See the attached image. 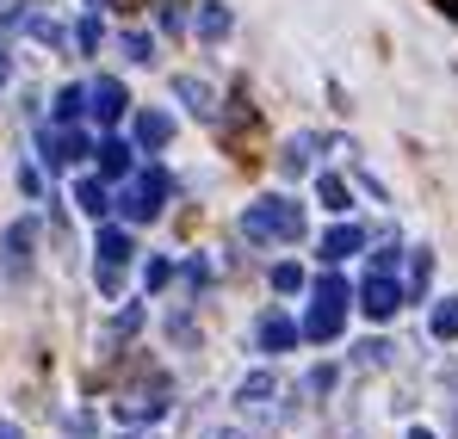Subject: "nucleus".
<instances>
[{
    "label": "nucleus",
    "instance_id": "obj_1",
    "mask_svg": "<svg viewBox=\"0 0 458 439\" xmlns=\"http://www.w3.org/2000/svg\"><path fill=\"white\" fill-rule=\"evenodd\" d=\"M242 235L248 241H304V205H292V198H254L248 211H242Z\"/></svg>",
    "mask_w": 458,
    "mask_h": 439
},
{
    "label": "nucleus",
    "instance_id": "obj_2",
    "mask_svg": "<svg viewBox=\"0 0 458 439\" xmlns=\"http://www.w3.org/2000/svg\"><path fill=\"white\" fill-rule=\"evenodd\" d=\"M118 211H124L131 223H155L161 211H167V173H161V167H149V173L124 192V205H118Z\"/></svg>",
    "mask_w": 458,
    "mask_h": 439
},
{
    "label": "nucleus",
    "instance_id": "obj_3",
    "mask_svg": "<svg viewBox=\"0 0 458 439\" xmlns=\"http://www.w3.org/2000/svg\"><path fill=\"white\" fill-rule=\"evenodd\" d=\"M31 248H38V223H6V235H0V273L6 279H25L31 273Z\"/></svg>",
    "mask_w": 458,
    "mask_h": 439
},
{
    "label": "nucleus",
    "instance_id": "obj_4",
    "mask_svg": "<svg viewBox=\"0 0 458 439\" xmlns=\"http://www.w3.org/2000/svg\"><path fill=\"white\" fill-rule=\"evenodd\" d=\"M360 309H366L372 322H390V316L403 309V285H396L390 273H372V279L360 285Z\"/></svg>",
    "mask_w": 458,
    "mask_h": 439
},
{
    "label": "nucleus",
    "instance_id": "obj_5",
    "mask_svg": "<svg viewBox=\"0 0 458 439\" xmlns=\"http://www.w3.org/2000/svg\"><path fill=\"white\" fill-rule=\"evenodd\" d=\"M38 155H44L50 167H75L81 155H93V148H87L81 131H50V124H44V131H38Z\"/></svg>",
    "mask_w": 458,
    "mask_h": 439
},
{
    "label": "nucleus",
    "instance_id": "obj_6",
    "mask_svg": "<svg viewBox=\"0 0 458 439\" xmlns=\"http://www.w3.org/2000/svg\"><path fill=\"white\" fill-rule=\"evenodd\" d=\"M124 106H131V93H124V80H112V74H99V80L87 87V112H93L99 124H118V118H124Z\"/></svg>",
    "mask_w": 458,
    "mask_h": 439
},
{
    "label": "nucleus",
    "instance_id": "obj_7",
    "mask_svg": "<svg viewBox=\"0 0 458 439\" xmlns=\"http://www.w3.org/2000/svg\"><path fill=\"white\" fill-rule=\"evenodd\" d=\"M341 322H347V303L316 297V303H310V316L298 322V334H304V341H335V334H341Z\"/></svg>",
    "mask_w": 458,
    "mask_h": 439
},
{
    "label": "nucleus",
    "instance_id": "obj_8",
    "mask_svg": "<svg viewBox=\"0 0 458 439\" xmlns=\"http://www.w3.org/2000/svg\"><path fill=\"white\" fill-rule=\"evenodd\" d=\"M229 31H235V13H229L224 0H199V13H192V38H205V44H224Z\"/></svg>",
    "mask_w": 458,
    "mask_h": 439
},
{
    "label": "nucleus",
    "instance_id": "obj_9",
    "mask_svg": "<svg viewBox=\"0 0 458 439\" xmlns=\"http://www.w3.org/2000/svg\"><path fill=\"white\" fill-rule=\"evenodd\" d=\"M93 254H99V266H131L137 241H131V229H118V223H99V241H93Z\"/></svg>",
    "mask_w": 458,
    "mask_h": 439
},
{
    "label": "nucleus",
    "instance_id": "obj_10",
    "mask_svg": "<svg viewBox=\"0 0 458 439\" xmlns=\"http://www.w3.org/2000/svg\"><path fill=\"white\" fill-rule=\"evenodd\" d=\"M254 341H260L267 353H292V347H298V322H292V316H279V309H267V316H260V328H254Z\"/></svg>",
    "mask_w": 458,
    "mask_h": 439
},
{
    "label": "nucleus",
    "instance_id": "obj_11",
    "mask_svg": "<svg viewBox=\"0 0 458 439\" xmlns=\"http://www.w3.org/2000/svg\"><path fill=\"white\" fill-rule=\"evenodd\" d=\"M360 248H366V229H360V223H335V229L322 235V260H328V266H341V260L360 254Z\"/></svg>",
    "mask_w": 458,
    "mask_h": 439
},
{
    "label": "nucleus",
    "instance_id": "obj_12",
    "mask_svg": "<svg viewBox=\"0 0 458 439\" xmlns=\"http://www.w3.org/2000/svg\"><path fill=\"white\" fill-rule=\"evenodd\" d=\"M137 143H143V148H167V143H174V118L155 112V106H149V112H137Z\"/></svg>",
    "mask_w": 458,
    "mask_h": 439
},
{
    "label": "nucleus",
    "instance_id": "obj_13",
    "mask_svg": "<svg viewBox=\"0 0 458 439\" xmlns=\"http://www.w3.org/2000/svg\"><path fill=\"white\" fill-rule=\"evenodd\" d=\"M75 205L93 223H106V217H112V192H106V180H81V186H75Z\"/></svg>",
    "mask_w": 458,
    "mask_h": 439
},
{
    "label": "nucleus",
    "instance_id": "obj_14",
    "mask_svg": "<svg viewBox=\"0 0 458 439\" xmlns=\"http://www.w3.org/2000/svg\"><path fill=\"white\" fill-rule=\"evenodd\" d=\"M131 161H137L131 143H112V137H106V143H99V180H124V173H131Z\"/></svg>",
    "mask_w": 458,
    "mask_h": 439
},
{
    "label": "nucleus",
    "instance_id": "obj_15",
    "mask_svg": "<svg viewBox=\"0 0 458 439\" xmlns=\"http://www.w3.org/2000/svg\"><path fill=\"white\" fill-rule=\"evenodd\" d=\"M174 93H180V99H186V106H192L199 118H217V99H211V87H205V80L180 74V80H174Z\"/></svg>",
    "mask_w": 458,
    "mask_h": 439
},
{
    "label": "nucleus",
    "instance_id": "obj_16",
    "mask_svg": "<svg viewBox=\"0 0 458 439\" xmlns=\"http://www.w3.org/2000/svg\"><path fill=\"white\" fill-rule=\"evenodd\" d=\"M310 148H316V137H292V143L279 148V173H285V180L310 173Z\"/></svg>",
    "mask_w": 458,
    "mask_h": 439
},
{
    "label": "nucleus",
    "instance_id": "obj_17",
    "mask_svg": "<svg viewBox=\"0 0 458 439\" xmlns=\"http://www.w3.org/2000/svg\"><path fill=\"white\" fill-rule=\"evenodd\" d=\"M137 328H143V303H124V309L112 316V328H106V347H124Z\"/></svg>",
    "mask_w": 458,
    "mask_h": 439
},
{
    "label": "nucleus",
    "instance_id": "obj_18",
    "mask_svg": "<svg viewBox=\"0 0 458 439\" xmlns=\"http://www.w3.org/2000/svg\"><path fill=\"white\" fill-rule=\"evenodd\" d=\"M161 409H167V396H161V390H155V396H131V402H118V421H131V427H137V421H155Z\"/></svg>",
    "mask_w": 458,
    "mask_h": 439
},
{
    "label": "nucleus",
    "instance_id": "obj_19",
    "mask_svg": "<svg viewBox=\"0 0 458 439\" xmlns=\"http://www.w3.org/2000/svg\"><path fill=\"white\" fill-rule=\"evenodd\" d=\"M316 198H322V211H347V205H353V192H347L341 173H322V180H316Z\"/></svg>",
    "mask_w": 458,
    "mask_h": 439
},
{
    "label": "nucleus",
    "instance_id": "obj_20",
    "mask_svg": "<svg viewBox=\"0 0 458 439\" xmlns=\"http://www.w3.org/2000/svg\"><path fill=\"white\" fill-rule=\"evenodd\" d=\"M267 396H279V377L273 371H248L242 390H235V402H267Z\"/></svg>",
    "mask_w": 458,
    "mask_h": 439
},
{
    "label": "nucleus",
    "instance_id": "obj_21",
    "mask_svg": "<svg viewBox=\"0 0 458 439\" xmlns=\"http://www.w3.org/2000/svg\"><path fill=\"white\" fill-rule=\"evenodd\" d=\"M155 25H161V31H192L186 0H155Z\"/></svg>",
    "mask_w": 458,
    "mask_h": 439
},
{
    "label": "nucleus",
    "instance_id": "obj_22",
    "mask_svg": "<svg viewBox=\"0 0 458 439\" xmlns=\"http://www.w3.org/2000/svg\"><path fill=\"white\" fill-rule=\"evenodd\" d=\"M428 279H434V254L415 248V254H409V291H403V297H421V291H428Z\"/></svg>",
    "mask_w": 458,
    "mask_h": 439
},
{
    "label": "nucleus",
    "instance_id": "obj_23",
    "mask_svg": "<svg viewBox=\"0 0 458 439\" xmlns=\"http://www.w3.org/2000/svg\"><path fill=\"white\" fill-rule=\"evenodd\" d=\"M81 112H87V87H63L56 93V124H75Z\"/></svg>",
    "mask_w": 458,
    "mask_h": 439
},
{
    "label": "nucleus",
    "instance_id": "obj_24",
    "mask_svg": "<svg viewBox=\"0 0 458 439\" xmlns=\"http://www.w3.org/2000/svg\"><path fill=\"white\" fill-rule=\"evenodd\" d=\"M428 328H434V341H458V297H446V303L434 309V322H428Z\"/></svg>",
    "mask_w": 458,
    "mask_h": 439
},
{
    "label": "nucleus",
    "instance_id": "obj_25",
    "mask_svg": "<svg viewBox=\"0 0 458 439\" xmlns=\"http://www.w3.org/2000/svg\"><path fill=\"white\" fill-rule=\"evenodd\" d=\"M99 38H106V25H99V13H87V19L75 25V50H81V56H93V50H99Z\"/></svg>",
    "mask_w": 458,
    "mask_h": 439
},
{
    "label": "nucleus",
    "instance_id": "obj_26",
    "mask_svg": "<svg viewBox=\"0 0 458 439\" xmlns=\"http://www.w3.org/2000/svg\"><path fill=\"white\" fill-rule=\"evenodd\" d=\"M316 297H328V303H353V285H347L341 273H322V279H316Z\"/></svg>",
    "mask_w": 458,
    "mask_h": 439
},
{
    "label": "nucleus",
    "instance_id": "obj_27",
    "mask_svg": "<svg viewBox=\"0 0 458 439\" xmlns=\"http://www.w3.org/2000/svg\"><path fill=\"white\" fill-rule=\"evenodd\" d=\"M273 291H304V266H273Z\"/></svg>",
    "mask_w": 458,
    "mask_h": 439
},
{
    "label": "nucleus",
    "instance_id": "obj_28",
    "mask_svg": "<svg viewBox=\"0 0 458 439\" xmlns=\"http://www.w3.org/2000/svg\"><path fill=\"white\" fill-rule=\"evenodd\" d=\"M124 56H131V63H149V56H155V38H143V31H124Z\"/></svg>",
    "mask_w": 458,
    "mask_h": 439
},
{
    "label": "nucleus",
    "instance_id": "obj_29",
    "mask_svg": "<svg viewBox=\"0 0 458 439\" xmlns=\"http://www.w3.org/2000/svg\"><path fill=\"white\" fill-rule=\"evenodd\" d=\"M93 279H99V297H118V291H124V266H93Z\"/></svg>",
    "mask_w": 458,
    "mask_h": 439
},
{
    "label": "nucleus",
    "instance_id": "obj_30",
    "mask_svg": "<svg viewBox=\"0 0 458 439\" xmlns=\"http://www.w3.org/2000/svg\"><path fill=\"white\" fill-rule=\"evenodd\" d=\"M167 279H174V266H167V260H149V266H143V291H161Z\"/></svg>",
    "mask_w": 458,
    "mask_h": 439
},
{
    "label": "nucleus",
    "instance_id": "obj_31",
    "mask_svg": "<svg viewBox=\"0 0 458 439\" xmlns=\"http://www.w3.org/2000/svg\"><path fill=\"white\" fill-rule=\"evenodd\" d=\"M396 260H403V254H396V235H390V241H384L378 254H372V273H390V266H396Z\"/></svg>",
    "mask_w": 458,
    "mask_h": 439
},
{
    "label": "nucleus",
    "instance_id": "obj_32",
    "mask_svg": "<svg viewBox=\"0 0 458 439\" xmlns=\"http://www.w3.org/2000/svg\"><path fill=\"white\" fill-rule=\"evenodd\" d=\"M384 359H390V347H384V341H366V347H360V366H384Z\"/></svg>",
    "mask_w": 458,
    "mask_h": 439
},
{
    "label": "nucleus",
    "instance_id": "obj_33",
    "mask_svg": "<svg viewBox=\"0 0 458 439\" xmlns=\"http://www.w3.org/2000/svg\"><path fill=\"white\" fill-rule=\"evenodd\" d=\"M322 390H335V371H328V366L310 371V396H322Z\"/></svg>",
    "mask_w": 458,
    "mask_h": 439
},
{
    "label": "nucleus",
    "instance_id": "obj_34",
    "mask_svg": "<svg viewBox=\"0 0 458 439\" xmlns=\"http://www.w3.org/2000/svg\"><path fill=\"white\" fill-rule=\"evenodd\" d=\"M0 439H25V434H19V427H13V421H0Z\"/></svg>",
    "mask_w": 458,
    "mask_h": 439
},
{
    "label": "nucleus",
    "instance_id": "obj_35",
    "mask_svg": "<svg viewBox=\"0 0 458 439\" xmlns=\"http://www.w3.org/2000/svg\"><path fill=\"white\" fill-rule=\"evenodd\" d=\"M6 74H13V63H6V50H0V87H6Z\"/></svg>",
    "mask_w": 458,
    "mask_h": 439
},
{
    "label": "nucleus",
    "instance_id": "obj_36",
    "mask_svg": "<svg viewBox=\"0 0 458 439\" xmlns=\"http://www.w3.org/2000/svg\"><path fill=\"white\" fill-rule=\"evenodd\" d=\"M409 439H440V434H428V427H409Z\"/></svg>",
    "mask_w": 458,
    "mask_h": 439
},
{
    "label": "nucleus",
    "instance_id": "obj_37",
    "mask_svg": "<svg viewBox=\"0 0 458 439\" xmlns=\"http://www.w3.org/2000/svg\"><path fill=\"white\" fill-rule=\"evenodd\" d=\"M211 439H248V434H235V427H224V434H211Z\"/></svg>",
    "mask_w": 458,
    "mask_h": 439
},
{
    "label": "nucleus",
    "instance_id": "obj_38",
    "mask_svg": "<svg viewBox=\"0 0 458 439\" xmlns=\"http://www.w3.org/2000/svg\"><path fill=\"white\" fill-rule=\"evenodd\" d=\"M440 6H446V13H453V19H458V0H440Z\"/></svg>",
    "mask_w": 458,
    "mask_h": 439
},
{
    "label": "nucleus",
    "instance_id": "obj_39",
    "mask_svg": "<svg viewBox=\"0 0 458 439\" xmlns=\"http://www.w3.org/2000/svg\"><path fill=\"white\" fill-rule=\"evenodd\" d=\"M118 439H131V434H118Z\"/></svg>",
    "mask_w": 458,
    "mask_h": 439
}]
</instances>
